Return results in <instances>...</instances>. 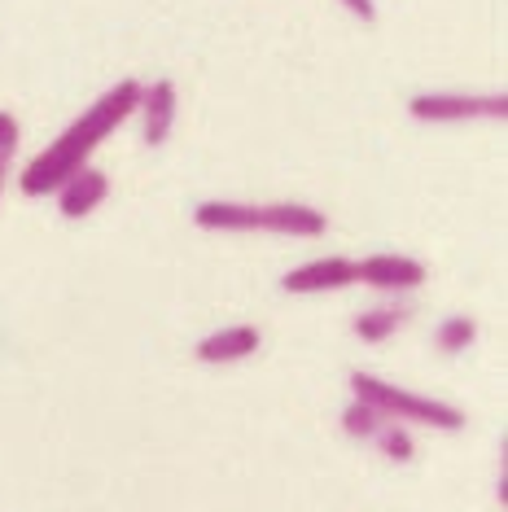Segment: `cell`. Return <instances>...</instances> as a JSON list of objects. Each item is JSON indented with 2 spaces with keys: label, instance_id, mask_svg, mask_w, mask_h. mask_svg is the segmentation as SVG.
Instances as JSON below:
<instances>
[{
  "label": "cell",
  "instance_id": "obj_1",
  "mask_svg": "<svg viewBox=\"0 0 508 512\" xmlns=\"http://www.w3.org/2000/svg\"><path fill=\"white\" fill-rule=\"evenodd\" d=\"M136 101H141V84H136V79H119L114 88H106L49 149H40V154L27 162V171L18 176V189L27 197L57 193V184L66 176H75L79 167H88V158L101 149V141L132 119Z\"/></svg>",
  "mask_w": 508,
  "mask_h": 512
},
{
  "label": "cell",
  "instance_id": "obj_2",
  "mask_svg": "<svg viewBox=\"0 0 508 512\" xmlns=\"http://www.w3.org/2000/svg\"><path fill=\"white\" fill-rule=\"evenodd\" d=\"M193 224L202 232H272V237H320L325 211L303 202H202L193 211Z\"/></svg>",
  "mask_w": 508,
  "mask_h": 512
},
{
  "label": "cell",
  "instance_id": "obj_3",
  "mask_svg": "<svg viewBox=\"0 0 508 512\" xmlns=\"http://www.w3.org/2000/svg\"><path fill=\"white\" fill-rule=\"evenodd\" d=\"M351 394L355 399H364L368 407H377L386 421H399V425H425V429H443V434L465 429V412H460L456 403H443V399H430V394L390 386V381L373 377V372H351Z\"/></svg>",
  "mask_w": 508,
  "mask_h": 512
},
{
  "label": "cell",
  "instance_id": "obj_4",
  "mask_svg": "<svg viewBox=\"0 0 508 512\" xmlns=\"http://www.w3.org/2000/svg\"><path fill=\"white\" fill-rule=\"evenodd\" d=\"M417 123H478V119H508L504 92H417L408 101Z\"/></svg>",
  "mask_w": 508,
  "mask_h": 512
},
{
  "label": "cell",
  "instance_id": "obj_5",
  "mask_svg": "<svg viewBox=\"0 0 508 512\" xmlns=\"http://www.w3.org/2000/svg\"><path fill=\"white\" fill-rule=\"evenodd\" d=\"M425 263L421 259H408V254H368V259L355 263V285H368L377 294H412V289L425 285Z\"/></svg>",
  "mask_w": 508,
  "mask_h": 512
},
{
  "label": "cell",
  "instance_id": "obj_6",
  "mask_svg": "<svg viewBox=\"0 0 508 512\" xmlns=\"http://www.w3.org/2000/svg\"><path fill=\"white\" fill-rule=\"evenodd\" d=\"M136 114H141V141L149 149L167 145V136L176 132V114H180V92L171 79H154V84H141V101H136Z\"/></svg>",
  "mask_w": 508,
  "mask_h": 512
},
{
  "label": "cell",
  "instance_id": "obj_7",
  "mask_svg": "<svg viewBox=\"0 0 508 512\" xmlns=\"http://www.w3.org/2000/svg\"><path fill=\"white\" fill-rule=\"evenodd\" d=\"M355 285V259H342V254H325V259H311L294 272H285L281 289L285 294H338V289Z\"/></svg>",
  "mask_w": 508,
  "mask_h": 512
},
{
  "label": "cell",
  "instance_id": "obj_8",
  "mask_svg": "<svg viewBox=\"0 0 508 512\" xmlns=\"http://www.w3.org/2000/svg\"><path fill=\"white\" fill-rule=\"evenodd\" d=\"M110 197V176L97 167H79L75 176H66L62 184H57V211H62L66 219H84L92 215L101 202Z\"/></svg>",
  "mask_w": 508,
  "mask_h": 512
},
{
  "label": "cell",
  "instance_id": "obj_9",
  "mask_svg": "<svg viewBox=\"0 0 508 512\" xmlns=\"http://www.w3.org/2000/svg\"><path fill=\"white\" fill-rule=\"evenodd\" d=\"M259 342H263V333L254 329V324H228V329L202 337L193 355H198L202 364H241V359H250L259 351Z\"/></svg>",
  "mask_w": 508,
  "mask_h": 512
},
{
  "label": "cell",
  "instance_id": "obj_10",
  "mask_svg": "<svg viewBox=\"0 0 508 512\" xmlns=\"http://www.w3.org/2000/svg\"><path fill=\"white\" fill-rule=\"evenodd\" d=\"M403 324H408V311L403 307H373V311H360L351 329L360 342H386V337H395Z\"/></svg>",
  "mask_w": 508,
  "mask_h": 512
},
{
  "label": "cell",
  "instance_id": "obj_11",
  "mask_svg": "<svg viewBox=\"0 0 508 512\" xmlns=\"http://www.w3.org/2000/svg\"><path fill=\"white\" fill-rule=\"evenodd\" d=\"M473 342H478V320L473 316H447L434 329V346L443 355H460V351H469Z\"/></svg>",
  "mask_w": 508,
  "mask_h": 512
},
{
  "label": "cell",
  "instance_id": "obj_12",
  "mask_svg": "<svg viewBox=\"0 0 508 512\" xmlns=\"http://www.w3.org/2000/svg\"><path fill=\"white\" fill-rule=\"evenodd\" d=\"M373 447L381 451L386 460H395V464H408L412 456H417V447H412V434H408V425H399V421H381V429L373 438Z\"/></svg>",
  "mask_w": 508,
  "mask_h": 512
},
{
  "label": "cell",
  "instance_id": "obj_13",
  "mask_svg": "<svg viewBox=\"0 0 508 512\" xmlns=\"http://www.w3.org/2000/svg\"><path fill=\"white\" fill-rule=\"evenodd\" d=\"M381 421H386V416H381L377 407H368L364 399H351V407L342 412V434L368 442V438H373L377 429H381Z\"/></svg>",
  "mask_w": 508,
  "mask_h": 512
},
{
  "label": "cell",
  "instance_id": "obj_14",
  "mask_svg": "<svg viewBox=\"0 0 508 512\" xmlns=\"http://www.w3.org/2000/svg\"><path fill=\"white\" fill-rule=\"evenodd\" d=\"M18 119L9 110H0V193H5V180H9V167H14V154H18Z\"/></svg>",
  "mask_w": 508,
  "mask_h": 512
},
{
  "label": "cell",
  "instance_id": "obj_15",
  "mask_svg": "<svg viewBox=\"0 0 508 512\" xmlns=\"http://www.w3.org/2000/svg\"><path fill=\"white\" fill-rule=\"evenodd\" d=\"M342 9H346V14H355L360 22H377V5H373V0H342Z\"/></svg>",
  "mask_w": 508,
  "mask_h": 512
}]
</instances>
